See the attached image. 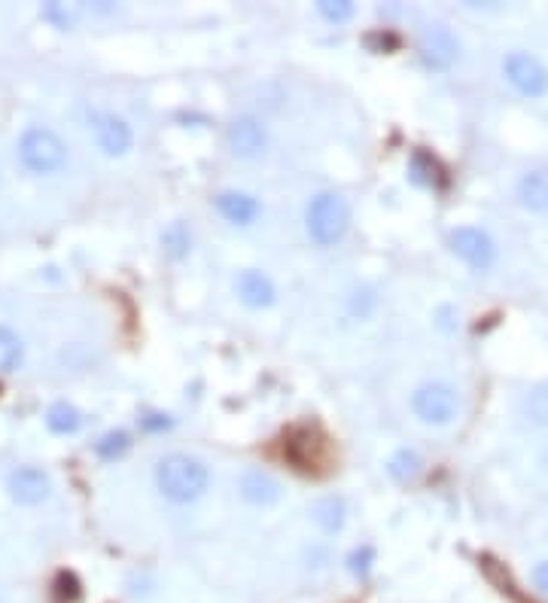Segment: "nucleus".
<instances>
[{"instance_id":"obj_9","label":"nucleus","mask_w":548,"mask_h":603,"mask_svg":"<svg viewBox=\"0 0 548 603\" xmlns=\"http://www.w3.org/2000/svg\"><path fill=\"white\" fill-rule=\"evenodd\" d=\"M92 131H95V144L107 156H125L131 150V144H134L131 125L116 113H95L92 116Z\"/></svg>"},{"instance_id":"obj_19","label":"nucleus","mask_w":548,"mask_h":603,"mask_svg":"<svg viewBox=\"0 0 548 603\" xmlns=\"http://www.w3.org/2000/svg\"><path fill=\"white\" fill-rule=\"evenodd\" d=\"M162 244H165V253H168V256L180 259V256L189 253V247H192V235H189V229H186L183 223H174V226L162 235Z\"/></svg>"},{"instance_id":"obj_7","label":"nucleus","mask_w":548,"mask_h":603,"mask_svg":"<svg viewBox=\"0 0 548 603\" xmlns=\"http://www.w3.org/2000/svg\"><path fill=\"white\" fill-rule=\"evenodd\" d=\"M418 52L427 67L433 71H448V67L460 58V40L448 25H427L418 43Z\"/></svg>"},{"instance_id":"obj_21","label":"nucleus","mask_w":548,"mask_h":603,"mask_svg":"<svg viewBox=\"0 0 548 603\" xmlns=\"http://www.w3.org/2000/svg\"><path fill=\"white\" fill-rule=\"evenodd\" d=\"M317 13L326 19V22H335V25H341V22H348V19H354V4H348V0H323V4H317Z\"/></svg>"},{"instance_id":"obj_15","label":"nucleus","mask_w":548,"mask_h":603,"mask_svg":"<svg viewBox=\"0 0 548 603\" xmlns=\"http://www.w3.org/2000/svg\"><path fill=\"white\" fill-rule=\"evenodd\" d=\"M311 518H314L317 527L326 530V533L341 530V527H345V518H348L345 500H341V497H323V500H317L314 509H311Z\"/></svg>"},{"instance_id":"obj_20","label":"nucleus","mask_w":548,"mask_h":603,"mask_svg":"<svg viewBox=\"0 0 548 603\" xmlns=\"http://www.w3.org/2000/svg\"><path fill=\"white\" fill-rule=\"evenodd\" d=\"M128 448H131V439H128V433H122V430H113V433L101 436V442L95 445V451H98L101 457H107V460L122 457Z\"/></svg>"},{"instance_id":"obj_16","label":"nucleus","mask_w":548,"mask_h":603,"mask_svg":"<svg viewBox=\"0 0 548 603\" xmlns=\"http://www.w3.org/2000/svg\"><path fill=\"white\" fill-rule=\"evenodd\" d=\"M83 424L80 412L71 406V402H55V406L46 412V427L58 436H67V433H77Z\"/></svg>"},{"instance_id":"obj_17","label":"nucleus","mask_w":548,"mask_h":603,"mask_svg":"<svg viewBox=\"0 0 548 603\" xmlns=\"http://www.w3.org/2000/svg\"><path fill=\"white\" fill-rule=\"evenodd\" d=\"M25 357V345L10 326H0V372H16Z\"/></svg>"},{"instance_id":"obj_25","label":"nucleus","mask_w":548,"mask_h":603,"mask_svg":"<svg viewBox=\"0 0 548 603\" xmlns=\"http://www.w3.org/2000/svg\"><path fill=\"white\" fill-rule=\"evenodd\" d=\"M533 588H536L542 597H548V561H542V564L533 567Z\"/></svg>"},{"instance_id":"obj_5","label":"nucleus","mask_w":548,"mask_h":603,"mask_svg":"<svg viewBox=\"0 0 548 603\" xmlns=\"http://www.w3.org/2000/svg\"><path fill=\"white\" fill-rule=\"evenodd\" d=\"M503 74L515 92L524 98H542L548 95V67L530 55V52H509L503 61Z\"/></svg>"},{"instance_id":"obj_12","label":"nucleus","mask_w":548,"mask_h":603,"mask_svg":"<svg viewBox=\"0 0 548 603\" xmlns=\"http://www.w3.org/2000/svg\"><path fill=\"white\" fill-rule=\"evenodd\" d=\"M235 290H238V299L244 305H250V308H268L274 302V296H278L271 278L262 275V272H256V268H247V272L238 275Z\"/></svg>"},{"instance_id":"obj_4","label":"nucleus","mask_w":548,"mask_h":603,"mask_svg":"<svg viewBox=\"0 0 548 603\" xmlns=\"http://www.w3.org/2000/svg\"><path fill=\"white\" fill-rule=\"evenodd\" d=\"M411 409H415V415L424 424L445 427L460 415V396H457V390L451 384L430 381V384H421L415 390V396H411Z\"/></svg>"},{"instance_id":"obj_6","label":"nucleus","mask_w":548,"mask_h":603,"mask_svg":"<svg viewBox=\"0 0 548 603\" xmlns=\"http://www.w3.org/2000/svg\"><path fill=\"white\" fill-rule=\"evenodd\" d=\"M451 250L469 265L475 272H488V268L497 262V244L485 229L475 226H460L451 232Z\"/></svg>"},{"instance_id":"obj_1","label":"nucleus","mask_w":548,"mask_h":603,"mask_svg":"<svg viewBox=\"0 0 548 603\" xmlns=\"http://www.w3.org/2000/svg\"><path fill=\"white\" fill-rule=\"evenodd\" d=\"M156 485L171 503H195L211 485V473L192 454H165L156 466Z\"/></svg>"},{"instance_id":"obj_18","label":"nucleus","mask_w":548,"mask_h":603,"mask_svg":"<svg viewBox=\"0 0 548 603\" xmlns=\"http://www.w3.org/2000/svg\"><path fill=\"white\" fill-rule=\"evenodd\" d=\"M387 473H390L396 482L418 479V473H421V457H418V451H411V448L396 451V454L390 457V463H387Z\"/></svg>"},{"instance_id":"obj_8","label":"nucleus","mask_w":548,"mask_h":603,"mask_svg":"<svg viewBox=\"0 0 548 603\" xmlns=\"http://www.w3.org/2000/svg\"><path fill=\"white\" fill-rule=\"evenodd\" d=\"M226 144H229L232 156H238V159H256L265 150V144H268L265 125L256 116H238L226 128Z\"/></svg>"},{"instance_id":"obj_22","label":"nucleus","mask_w":548,"mask_h":603,"mask_svg":"<svg viewBox=\"0 0 548 603\" xmlns=\"http://www.w3.org/2000/svg\"><path fill=\"white\" fill-rule=\"evenodd\" d=\"M55 597L64 603H74L77 597H80V582H77V576L74 573H58L55 576Z\"/></svg>"},{"instance_id":"obj_23","label":"nucleus","mask_w":548,"mask_h":603,"mask_svg":"<svg viewBox=\"0 0 548 603\" xmlns=\"http://www.w3.org/2000/svg\"><path fill=\"white\" fill-rule=\"evenodd\" d=\"M527 415L539 424L548 421V390H533L527 396Z\"/></svg>"},{"instance_id":"obj_13","label":"nucleus","mask_w":548,"mask_h":603,"mask_svg":"<svg viewBox=\"0 0 548 603\" xmlns=\"http://www.w3.org/2000/svg\"><path fill=\"white\" fill-rule=\"evenodd\" d=\"M217 211L235 226H250L262 214V205L247 192H220L217 195Z\"/></svg>"},{"instance_id":"obj_24","label":"nucleus","mask_w":548,"mask_h":603,"mask_svg":"<svg viewBox=\"0 0 548 603\" xmlns=\"http://www.w3.org/2000/svg\"><path fill=\"white\" fill-rule=\"evenodd\" d=\"M43 19H49L52 25H58V28H67L74 22V10H67V7H61V4H46L43 7Z\"/></svg>"},{"instance_id":"obj_10","label":"nucleus","mask_w":548,"mask_h":603,"mask_svg":"<svg viewBox=\"0 0 548 603\" xmlns=\"http://www.w3.org/2000/svg\"><path fill=\"white\" fill-rule=\"evenodd\" d=\"M49 491H52V482L37 466H22L10 476V494H13L16 503L37 506V503H43L49 497Z\"/></svg>"},{"instance_id":"obj_26","label":"nucleus","mask_w":548,"mask_h":603,"mask_svg":"<svg viewBox=\"0 0 548 603\" xmlns=\"http://www.w3.org/2000/svg\"><path fill=\"white\" fill-rule=\"evenodd\" d=\"M372 549H360V552H354L351 555V570L354 573H369V561H372Z\"/></svg>"},{"instance_id":"obj_3","label":"nucleus","mask_w":548,"mask_h":603,"mask_svg":"<svg viewBox=\"0 0 548 603\" xmlns=\"http://www.w3.org/2000/svg\"><path fill=\"white\" fill-rule=\"evenodd\" d=\"M19 159L31 174H55L67 162V147L52 128L34 125L19 138Z\"/></svg>"},{"instance_id":"obj_14","label":"nucleus","mask_w":548,"mask_h":603,"mask_svg":"<svg viewBox=\"0 0 548 603\" xmlns=\"http://www.w3.org/2000/svg\"><path fill=\"white\" fill-rule=\"evenodd\" d=\"M518 198L527 211H548V171H527L518 180Z\"/></svg>"},{"instance_id":"obj_2","label":"nucleus","mask_w":548,"mask_h":603,"mask_svg":"<svg viewBox=\"0 0 548 603\" xmlns=\"http://www.w3.org/2000/svg\"><path fill=\"white\" fill-rule=\"evenodd\" d=\"M305 229L308 238L317 247H335L351 229V208L348 201L335 192H320L311 198V205L305 211Z\"/></svg>"},{"instance_id":"obj_11","label":"nucleus","mask_w":548,"mask_h":603,"mask_svg":"<svg viewBox=\"0 0 548 603\" xmlns=\"http://www.w3.org/2000/svg\"><path fill=\"white\" fill-rule=\"evenodd\" d=\"M238 488H241V497L253 506H271L281 500V482L271 473H265V469H247Z\"/></svg>"}]
</instances>
